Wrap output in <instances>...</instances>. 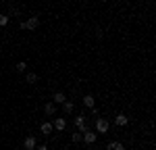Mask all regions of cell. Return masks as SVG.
<instances>
[{"instance_id": "6da1fadb", "label": "cell", "mask_w": 156, "mask_h": 150, "mask_svg": "<svg viewBox=\"0 0 156 150\" xmlns=\"http://www.w3.org/2000/svg\"><path fill=\"white\" fill-rule=\"evenodd\" d=\"M37 23H40V21H37V17H31V19H27V21L21 23V29H36Z\"/></svg>"}, {"instance_id": "7a4b0ae2", "label": "cell", "mask_w": 156, "mask_h": 150, "mask_svg": "<svg viewBox=\"0 0 156 150\" xmlns=\"http://www.w3.org/2000/svg\"><path fill=\"white\" fill-rule=\"evenodd\" d=\"M75 125H77L79 131H87V125H85V117L83 115H77V117H75Z\"/></svg>"}, {"instance_id": "3957f363", "label": "cell", "mask_w": 156, "mask_h": 150, "mask_svg": "<svg viewBox=\"0 0 156 150\" xmlns=\"http://www.w3.org/2000/svg\"><path fill=\"white\" fill-rule=\"evenodd\" d=\"M96 129H98V134H106L108 131V121L106 119H98L96 121Z\"/></svg>"}, {"instance_id": "277c9868", "label": "cell", "mask_w": 156, "mask_h": 150, "mask_svg": "<svg viewBox=\"0 0 156 150\" xmlns=\"http://www.w3.org/2000/svg\"><path fill=\"white\" fill-rule=\"evenodd\" d=\"M83 142L85 144H94L96 142V134L94 131H83Z\"/></svg>"}, {"instance_id": "5b68a950", "label": "cell", "mask_w": 156, "mask_h": 150, "mask_svg": "<svg viewBox=\"0 0 156 150\" xmlns=\"http://www.w3.org/2000/svg\"><path fill=\"white\" fill-rule=\"evenodd\" d=\"M52 127H54V129H58V131H62V129L67 127V121H65L62 117H58V119H56V121L52 123Z\"/></svg>"}, {"instance_id": "8992f818", "label": "cell", "mask_w": 156, "mask_h": 150, "mask_svg": "<svg viewBox=\"0 0 156 150\" xmlns=\"http://www.w3.org/2000/svg\"><path fill=\"white\" fill-rule=\"evenodd\" d=\"M83 104L87 106V109H94V104H96L94 96H92V94H85V96H83Z\"/></svg>"}, {"instance_id": "52a82bcc", "label": "cell", "mask_w": 156, "mask_h": 150, "mask_svg": "<svg viewBox=\"0 0 156 150\" xmlns=\"http://www.w3.org/2000/svg\"><path fill=\"white\" fill-rule=\"evenodd\" d=\"M40 131H42L44 136H48L50 131H52V123H48V121H44V123L40 125Z\"/></svg>"}, {"instance_id": "ba28073f", "label": "cell", "mask_w": 156, "mask_h": 150, "mask_svg": "<svg viewBox=\"0 0 156 150\" xmlns=\"http://www.w3.org/2000/svg\"><path fill=\"white\" fill-rule=\"evenodd\" d=\"M36 146H37V144H36V138H34V136H29L27 140H25V148H27V150L36 148Z\"/></svg>"}, {"instance_id": "9c48e42d", "label": "cell", "mask_w": 156, "mask_h": 150, "mask_svg": "<svg viewBox=\"0 0 156 150\" xmlns=\"http://www.w3.org/2000/svg\"><path fill=\"white\" fill-rule=\"evenodd\" d=\"M65 92H56V94H54V104H62V102H65Z\"/></svg>"}, {"instance_id": "30bf717a", "label": "cell", "mask_w": 156, "mask_h": 150, "mask_svg": "<svg viewBox=\"0 0 156 150\" xmlns=\"http://www.w3.org/2000/svg\"><path fill=\"white\" fill-rule=\"evenodd\" d=\"M71 140L75 142V144H81V142H83V134H79V131H75V134L71 136Z\"/></svg>"}, {"instance_id": "8fae6325", "label": "cell", "mask_w": 156, "mask_h": 150, "mask_svg": "<svg viewBox=\"0 0 156 150\" xmlns=\"http://www.w3.org/2000/svg\"><path fill=\"white\" fill-rule=\"evenodd\" d=\"M115 123H117V125H121V127H123V125H127V117H125V115H117Z\"/></svg>"}, {"instance_id": "7c38bea8", "label": "cell", "mask_w": 156, "mask_h": 150, "mask_svg": "<svg viewBox=\"0 0 156 150\" xmlns=\"http://www.w3.org/2000/svg\"><path fill=\"white\" fill-rule=\"evenodd\" d=\"M62 111H65V112H71V111H73V102L65 100V102H62Z\"/></svg>"}, {"instance_id": "4fadbf2b", "label": "cell", "mask_w": 156, "mask_h": 150, "mask_svg": "<svg viewBox=\"0 0 156 150\" xmlns=\"http://www.w3.org/2000/svg\"><path fill=\"white\" fill-rule=\"evenodd\" d=\"M44 111L48 112V115H52V112L56 111V106H54V102H48V104H46V106H44Z\"/></svg>"}, {"instance_id": "5bb4252c", "label": "cell", "mask_w": 156, "mask_h": 150, "mask_svg": "<svg viewBox=\"0 0 156 150\" xmlns=\"http://www.w3.org/2000/svg\"><path fill=\"white\" fill-rule=\"evenodd\" d=\"M36 81H37L36 73H27V84H36Z\"/></svg>"}, {"instance_id": "9a60e30c", "label": "cell", "mask_w": 156, "mask_h": 150, "mask_svg": "<svg viewBox=\"0 0 156 150\" xmlns=\"http://www.w3.org/2000/svg\"><path fill=\"white\" fill-rule=\"evenodd\" d=\"M6 23H9V17H6V15H0V27L6 25Z\"/></svg>"}, {"instance_id": "2e32d148", "label": "cell", "mask_w": 156, "mask_h": 150, "mask_svg": "<svg viewBox=\"0 0 156 150\" xmlns=\"http://www.w3.org/2000/svg\"><path fill=\"white\" fill-rule=\"evenodd\" d=\"M25 69H27V65H25V62H17V71H21V73H23Z\"/></svg>"}, {"instance_id": "e0dca14e", "label": "cell", "mask_w": 156, "mask_h": 150, "mask_svg": "<svg viewBox=\"0 0 156 150\" xmlns=\"http://www.w3.org/2000/svg\"><path fill=\"white\" fill-rule=\"evenodd\" d=\"M112 150H125V146H123L121 142H115V146H112Z\"/></svg>"}, {"instance_id": "ac0fdd59", "label": "cell", "mask_w": 156, "mask_h": 150, "mask_svg": "<svg viewBox=\"0 0 156 150\" xmlns=\"http://www.w3.org/2000/svg\"><path fill=\"white\" fill-rule=\"evenodd\" d=\"M36 148H37V150H48L46 146H36Z\"/></svg>"}, {"instance_id": "d6986e66", "label": "cell", "mask_w": 156, "mask_h": 150, "mask_svg": "<svg viewBox=\"0 0 156 150\" xmlns=\"http://www.w3.org/2000/svg\"><path fill=\"white\" fill-rule=\"evenodd\" d=\"M90 150H94V148H90Z\"/></svg>"}]
</instances>
